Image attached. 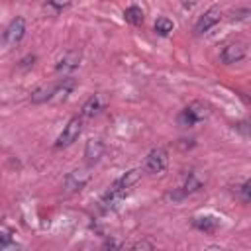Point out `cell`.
I'll return each mask as SVG.
<instances>
[{
    "mask_svg": "<svg viewBox=\"0 0 251 251\" xmlns=\"http://www.w3.org/2000/svg\"><path fill=\"white\" fill-rule=\"evenodd\" d=\"M141 178V171L139 169H131V171H127L126 175H122L118 180H114V184L110 186V190L104 194V198H102V208L104 210H114L124 198H126V194L131 190V186L137 182Z\"/></svg>",
    "mask_w": 251,
    "mask_h": 251,
    "instance_id": "1",
    "label": "cell"
},
{
    "mask_svg": "<svg viewBox=\"0 0 251 251\" xmlns=\"http://www.w3.org/2000/svg\"><path fill=\"white\" fill-rule=\"evenodd\" d=\"M208 118V106L204 102H190L186 108L180 110L178 114V124L184 126V127H190V126H196L198 122L206 120Z\"/></svg>",
    "mask_w": 251,
    "mask_h": 251,
    "instance_id": "2",
    "label": "cell"
},
{
    "mask_svg": "<svg viewBox=\"0 0 251 251\" xmlns=\"http://www.w3.org/2000/svg\"><path fill=\"white\" fill-rule=\"evenodd\" d=\"M80 131H82V118H80V116L71 118V120L67 122V126L63 127V131L59 133V137H57V141H55V147L61 149V147L73 145V143L78 139Z\"/></svg>",
    "mask_w": 251,
    "mask_h": 251,
    "instance_id": "3",
    "label": "cell"
},
{
    "mask_svg": "<svg viewBox=\"0 0 251 251\" xmlns=\"http://www.w3.org/2000/svg\"><path fill=\"white\" fill-rule=\"evenodd\" d=\"M167 165H169V153H167L165 149L157 147V149H151L149 155L145 157L143 169H145L149 175H159V173H163V171L167 169Z\"/></svg>",
    "mask_w": 251,
    "mask_h": 251,
    "instance_id": "4",
    "label": "cell"
},
{
    "mask_svg": "<svg viewBox=\"0 0 251 251\" xmlns=\"http://www.w3.org/2000/svg\"><path fill=\"white\" fill-rule=\"evenodd\" d=\"M108 100L102 92H96V94H90L88 100L82 104V110H80V118H94L98 116L104 108H106Z\"/></svg>",
    "mask_w": 251,
    "mask_h": 251,
    "instance_id": "5",
    "label": "cell"
},
{
    "mask_svg": "<svg viewBox=\"0 0 251 251\" xmlns=\"http://www.w3.org/2000/svg\"><path fill=\"white\" fill-rule=\"evenodd\" d=\"M220 18H222V12H220V8L218 6H212L210 10H206L200 18H198V22H196V25H194V31L198 33V35H202V33H206L208 29H212L218 22H220Z\"/></svg>",
    "mask_w": 251,
    "mask_h": 251,
    "instance_id": "6",
    "label": "cell"
},
{
    "mask_svg": "<svg viewBox=\"0 0 251 251\" xmlns=\"http://www.w3.org/2000/svg\"><path fill=\"white\" fill-rule=\"evenodd\" d=\"M25 35V20L24 18H14L8 27L4 29V41L8 45H16L22 41V37Z\"/></svg>",
    "mask_w": 251,
    "mask_h": 251,
    "instance_id": "7",
    "label": "cell"
},
{
    "mask_svg": "<svg viewBox=\"0 0 251 251\" xmlns=\"http://www.w3.org/2000/svg\"><path fill=\"white\" fill-rule=\"evenodd\" d=\"M245 53H247V47H245L243 41H231V43H227V45L222 49L220 59H222V63L229 65V63L241 61V59L245 57Z\"/></svg>",
    "mask_w": 251,
    "mask_h": 251,
    "instance_id": "8",
    "label": "cell"
},
{
    "mask_svg": "<svg viewBox=\"0 0 251 251\" xmlns=\"http://www.w3.org/2000/svg\"><path fill=\"white\" fill-rule=\"evenodd\" d=\"M88 178H90V173H88V171L76 169V171H73V173L67 175V178H65V188H67L69 192L80 190V188L88 182Z\"/></svg>",
    "mask_w": 251,
    "mask_h": 251,
    "instance_id": "9",
    "label": "cell"
},
{
    "mask_svg": "<svg viewBox=\"0 0 251 251\" xmlns=\"http://www.w3.org/2000/svg\"><path fill=\"white\" fill-rule=\"evenodd\" d=\"M80 65V53L78 51H67L59 61H57V71L59 73H71L78 69Z\"/></svg>",
    "mask_w": 251,
    "mask_h": 251,
    "instance_id": "10",
    "label": "cell"
},
{
    "mask_svg": "<svg viewBox=\"0 0 251 251\" xmlns=\"http://www.w3.org/2000/svg\"><path fill=\"white\" fill-rule=\"evenodd\" d=\"M102 153H104V143L100 141V139H88L86 141V149H84V157H86V161L92 165V163H96L100 157H102Z\"/></svg>",
    "mask_w": 251,
    "mask_h": 251,
    "instance_id": "11",
    "label": "cell"
},
{
    "mask_svg": "<svg viewBox=\"0 0 251 251\" xmlns=\"http://www.w3.org/2000/svg\"><path fill=\"white\" fill-rule=\"evenodd\" d=\"M55 96V84H43L39 88H35L31 92V102L33 104H41V102H47Z\"/></svg>",
    "mask_w": 251,
    "mask_h": 251,
    "instance_id": "12",
    "label": "cell"
},
{
    "mask_svg": "<svg viewBox=\"0 0 251 251\" xmlns=\"http://www.w3.org/2000/svg\"><path fill=\"white\" fill-rule=\"evenodd\" d=\"M192 224H194V227H198V229H202V231L212 233V231H216V229H218L220 220H216V218H212V216H204V218H194V220H192Z\"/></svg>",
    "mask_w": 251,
    "mask_h": 251,
    "instance_id": "13",
    "label": "cell"
},
{
    "mask_svg": "<svg viewBox=\"0 0 251 251\" xmlns=\"http://www.w3.org/2000/svg\"><path fill=\"white\" fill-rule=\"evenodd\" d=\"M124 18H126V22H129L131 25H141V24H143V10L137 8V6H129V8H126Z\"/></svg>",
    "mask_w": 251,
    "mask_h": 251,
    "instance_id": "14",
    "label": "cell"
},
{
    "mask_svg": "<svg viewBox=\"0 0 251 251\" xmlns=\"http://www.w3.org/2000/svg\"><path fill=\"white\" fill-rule=\"evenodd\" d=\"M200 186H202V180L196 176V173H188L186 178H184V182H182V194L196 192Z\"/></svg>",
    "mask_w": 251,
    "mask_h": 251,
    "instance_id": "15",
    "label": "cell"
},
{
    "mask_svg": "<svg viewBox=\"0 0 251 251\" xmlns=\"http://www.w3.org/2000/svg\"><path fill=\"white\" fill-rule=\"evenodd\" d=\"M173 27H175V24H173L169 18H159V20L155 22V31H157L159 35H169V33L173 31Z\"/></svg>",
    "mask_w": 251,
    "mask_h": 251,
    "instance_id": "16",
    "label": "cell"
},
{
    "mask_svg": "<svg viewBox=\"0 0 251 251\" xmlns=\"http://www.w3.org/2000/svg\"><path fill=\"white\" fill-rule=\"evenodd\" d=\"M14 243V237H12V231L0 224V249H6Z\"/></svg>",
    "mask_w": 251,
    "mask_h": 251,
    "instance_id": "17",
    "label": "cell"
},
{
    "mask_svg": "<svg viewBox=\"0 0 251 251\" xmlns=\"http://www.w3.org/2000/svg\"><path fill=\"white\" fill-rule=\"evenodd\" d=\"M251 182L249 180H245L241 186H237V192H239V196H241V200L243 202H249V198H251Z\"/></svg>",
    "mask_w": 251,
    "mask_h": 251,
    "instance_id": "18",
    "label": "cell"
},
{
    "mask_svg": "<svg viewBox=\"0 0 251 251\" xmlns=\"http://www.w3.org/2000/svg\"><path fill=\"white\" fill-rule=\"evenodd\" d=\"M49 4H51L55 10H63V8L71 6V4H73V0H49Z\"/></svg>",
    "mask_w": 251,
    "mask_h": 251,
    "instance_id": "19",
    "label": "cell"
},
{
    "mask_svg": "<svg viewBox=\"0 0 251 251\" xmlns=\"http://www.w3.org/2000/svg\"><path fill=\"white\" fill-rule=\"evenodd\" d=\"M129 247L131 249H153V243H149V241H137V243H133Z\"/></svg>",
    "mask_w": 251,
    "mask_h": 251,
    "instance_id": "20",
    "label": "cell"
},
{
    "mask_svg": "<svg viewBox=\"0 0 251 251\" xmlns=\"http://www.w3.org/2000/svg\"><path fill=\"white\" fill-rule=\"evenodd\" d=\"M233 16H235L237 20H245V18L249 16V10H247V8H243V10H239V12H235Z\"/></svg>",
    "mask_w": 251,
    "mask_h": 251,
    "instance_id": "21",
    "label": "cell"
},
{
    "mask_svg": "<svg viewBox=\"0 0 251 251\" xmlns=\"http://www.w3.org/2000/svg\"><path fill=\"white\" fill-rule=\"evenodd\" d=\"M196 2H198V0H180V4H182L184 8H192Z\"/></svg>",
    "mask_w": 251,
    "mask_h": 251,
    "instance_id": "22",
    "label": "cell"
}]
</instances>
